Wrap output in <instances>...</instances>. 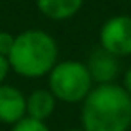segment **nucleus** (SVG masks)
Returning <instances> with one entry per match:
<instances>
[{
	"instance_id": "obj_1",
	"label": "nucleus",
	"mask_w": 131,
	"mask_h": 131,
	"mask_svg": "<svg viewBox=\"0 0 131 131\" xmlns=\"http://www.w3.org/2000/svg\"><path fill=\"white\" fill-rule=\"evenodd\" d=\"M81 126L83 131H127L131 127V95L115 83L93 86L83 101Z\"/></svg>"
},
{
	"instance_id": "obj_2",
	"label": "nucleus",
	"mask_w": 131,
	"mask_h": 131,
	"mask_svg": "<svg viewBox=\"0 0 131 131\" xmlns=\"http://www.w3.org/2000/svg\"><path fill=\"white\" fill-rule=\"evenodd\" d=\"M59 56L52 34L41 29H27L15 36L13 49L7 56L11 70L27 79L49 75Z\"/></svg>"
},
{
	"instance_id": "obj_3",
	"label": "nucleus",
	"mask_w": 131,
	"mask_h": 131,
	"mask_svg": "<svg viewBox=\"0 0 131 131\" xmlns=\"http://www.w3.org/2000/svg\"><path fill=\"white\" fill-rule=\"evenodd\" d=\"M47 77L49 90L54 93V97L68 104L83 102L93 88V79L88 72L86 63L75 59L58 61Z\"/></svg>"
},
{
	"instance_id": "obj_4",
	"label": "nucleus",
	"mask_w": 131,
	"mask_h": 131,
	"mask_svg": "<svg viewBox=\"0 0 131 131\" xmlns=\"http://www.w3.org/2000/svg\"><path fill=\"white\" fill-rule=\"evenodd\" d=\"M99 47L115 58L131 56V16L115 15L99 29Z\"/></svg>"
},
{
	"instance_id": "obj_5",
	"label": "nucleus",
	"mask_w": 131,
	"mask_h": 131,
	"mask_svg": "<svg viewBox=\"0 0 131 131\" xmlns=\"http://www.w3.org/2000/svg\"><path fill=\"white\" fill-rule=\"evenodd\" d=\"M27 117V97L13 84H0V122L15 126Z\"/></svg>"
},
{
	"instance_id": "obj_6",
	"label": "nucleus",
	"mask_w": 131,
	"mask_h": 131,
	"mask_svg": "<svg viewBox=\"0 0 131 131\" xmlns=\"http://www.w3.org/2000/svg\"><path fill=\"white\" fill-rule=\"evenodd\" d=\"M88 72L93 79V83L97 84H108L113 83L120 72V63L118 58H115L113 54L106 52L104 49H97L90 54L88 61H86Z\"/></svg>"
},
{
	"instance_id": "obj_7",
	"label": "nucleus",
	"mask_w": 131,
	"mask_h": 131,
	"mask_svg": "<svg viewBox=\"0 0 131 131\" xmlns=\"http://www.w3.org/2000/svg\"><path fill=\"white\" fill-rule=\"evenodd\" d=\"M84 4V0H36L38 11L54 22H63L75 16Z\"/></svg>"
},
{
	"instance_id": "obj_8",
	"label": "nucleus",
	"mask_w": 131,
	"mask_h": 131,
	"mask_svg": "<svg viewBox=\"0 0 131 131\" xmlns=\"http://www.w3.org/2000/svg\"><path fill=\"white\" fill-rule=\"evenodd\" d=\"M58 99L49 88H38L27 95V117L45 122L56 110Z\"/></svg>"
},
{
	"instance_id": "obj_9",
	"label": "nucleus",
	"mask_w": 131,
	"mask_h": 131,
	"mask_svg": "<svg viewBox=\"0 0 131 131\" xmlns=\"http://www.w3.org/2000/svg\"><path fill=\"white\" fill-rule=\"evenodd\" d=\"M11 131H50V129L41 120H36V118H31V117H24L15 126H11Z\"/></svg>"
},
{
	"instance_id": "obj_10",
	"label": "nucleus",
	"mask_w": 131,
	"mask_h": 131,
	"mask_svg": "<svg viewBox=\"0 0 131 131\" xmlns=\"http://www.w3.org/2000/svg\"><path fill=\"white\" fill-rule=\"evenodd\" d=\"M15 36L16 34H11L7 31H0V56H6V58L9 56L15 43Z\"/></svg>"
},
{
	"instance_id": "obj_11",
	"label": "nucleus",
	"mask_w": 131,
	"mask_h": 131,
	"mask_svg": "<svg viewBox=\"0 0 131 131\" xmlns=\"http://www.w3.org/2000/svg\"><path fill=\"white\" fill-rule=\"evenodd\" d=\"M11 72V65H9V59L6 56H0V84H4L6 77L9 75Z\"/></svg>"
},
{
	"instance_id": "obj_12",
	"label": "nucleus",
	"mask_w": 131,
	"mask_h": 131,
	"mask_svg": "<svg viewBox=\"0 0 131 131\" xmlns=\"http://www.w3.org/2000/svg\"><path fill=\"white\" fill-rule=\"evenodd\" d=\"M122 86H124V90L131 95V67L126 70V74H124V81H122Z\"/></svg>"
},
{
	"instance_id": "obj_13",
	"label": "nucleus",
	"mask_w": 131,
	"mask_h": 131,
	"mask_svg": "<svg viewBox=\"0 0 131 131\" xmlns=\"http://www.w3.org/2000/svg\"><path fill=\"white\" fill-rule=\"evenodd\" d=\"M67 131H83V129H67Z\"/></svg>"
},
{
	"instance_id": "obj_14",
	"label": "nucleus",
	"mask_w": 131,
	"mask_h": 131,
	"mask_svg": "<svg viewBox=\"0 0 131 131\" xmlns=\"http://www.w3.org/2000/svg\"><path fill=\"white\" fill-rule=\"evenodd\" d=\"M127 2H131V0H127Z\"/></svg>"
}]
</instances>
